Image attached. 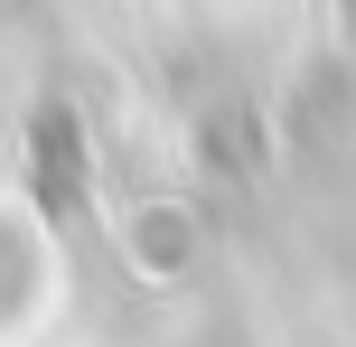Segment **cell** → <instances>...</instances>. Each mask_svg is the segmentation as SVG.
Listing matches in <instances>:
<instances>
[{
	"mask_svg": "<svg viewBox=\"0 0 356 347\" xmlns=\"http://www.w3.org/2000/svg\"><path fill=\"white\" fill-rule=\"evenodd\" d=\"M29 169H38V207H47V225L85 235L94 197H85V141H75V113H66V104H38V150H29Z\"/></svg>",
	"mask_w": 356,
	"mask_h": 347,
	"instance_id": "obj_1",
	"label": "cell"
}]
</instances>
